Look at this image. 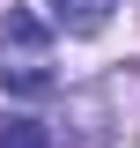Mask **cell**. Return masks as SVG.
Segmentation results:
<instances>
[{
  "instance_id": "cell-1",
  "label": "cell",
  "mask_w": 140,
  "mask_h": 148,
  "mask_svg": "<svg viewBox=\"0 0 140 148\" xmlns=\"http://www.w3.org/2000/svg\"><path fill=\"white\" fill-rule=\"evenodd\" d=\"M0 89H15V96H44L52 89V30L30 8L0 15Z\"/></svg>"
},
{
  "instance_id": "cell-2",
  "label": "cell",
  "mask_w": 140,
  "mask_h": 148,
  "mask_svg": "<svg viewBox=\"0 0 140 148\" xmlns=\"http://www.w3.org/2000/svg\"><path fill=\"white\" fill-rule=\"evenodd\" d=\"M44 8H52V22H59L67 37H96V30L111 22L118 0H44Z\"/></svg>"
},
{
  "instance_id": "cell-3",
  "label": "cell",
  "mask_w": 140,
  "mask_h": 148,
  "mask_svg": "<svg viewBox=\"0 0 140 148\" xmlns=\"http://www.w3.org/2000/svg\"><path fill=\"white\" fill-rule=\"evenodd\" d=\"M0 148H52V133L30 111H0Z\"/></svg>"
}]
</instances>
